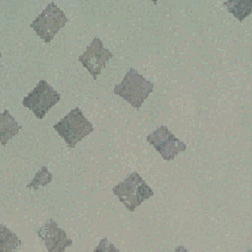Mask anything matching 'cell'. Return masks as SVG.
<instances>
[{"label": "cell", "instance_id": "5", "mask_svg": "<svg viewBox=\"0 0 252 252\" xmlns=\"http://www.w3.org/2000/svg\"><path fill=\"white\" fill-rule=\"evenodd\" d=\"M60 100V94L45 80H40L34 89L23 99V105L33 112L38 119L44 118L45 114Z\"/></svg>", "mask_w": 252, "mask_h": 252}, {"label": "cell", "instance_id": "7", "mask_svg": "<svg viewBox=\"0 0 252 252\" xmlns=\"http://www.w3.org/2000/svg\"><path fill=\"white\" fill-rule=\"evenodd\" d=\"M112 53L103 47L102 41L98 37H94L87 50L79 56V61L89 71L94 80L100 74L106 62L112 57Z\"/></svg>", "mask_w": 252, "mask_h": 252}, {"label": "cell", "instance_id": "12", "mask_svg": "<svg viewBox=\"0 0 252 252\" xmlns=\"http://www.w3.org/2000/svg\"><path fill=\"white\" fill-rule=\"evenodd\" d=\"M52 181V174L47 170V167L43 165L40 171L36 172L33 179L28 184V188L37 189L39 186H46Z\"/></svg>", "mask_w": 252, "mask_h": 252}, {"label": "cell", "instance_id": "3", "mask_svg": "<svg viewBox=\"0 0 252 252\" xmlns=\"http://www.w3.org/2000/svg\"><path fill=\"white\" fill-rule=\"evenodd\" d=\"M54 130L71 149L75 148L86 136L94 131L93 124L83 115L79 107L72 109L60 121L53 125Z\"/></svg>", "mask_w": 252, "mask_h": 252}, {"label": "cell", "instance_id": "4", "mask_svg": "<svg viewBox=\"0 0 252 252\" xmlns=\"http://www.w3.org/2000/svg\"><path fill=\"white\" fill-rule=\"evenodd\" d=\"M67 22L68 19L64 12L55 3L51 2L32 21L31 28L44 42L48 43Z\"/></svg>", "mask_w": 252, "mask_h": 252}, {"label": "cell", "instance_id": "10", "mask_svg": "<svg viewBox=\"0 0 252 252\" xmlns=\"http://www.w3.org/2000/svg\"><path fill=\"white\" fill-rule=\"evenodd\" d=\"M223 4L226 6L227 11L230 12L235 18L242 22L252 12V1L251 0H239V1H225Z\"/></svg>", "mask_w": 252, "mask_h": 252}, {"label": "cell", "instance_id": "1", "mask_svg": "<svg viewBox=\"0 0 252 252\" xmlns=\"http://www.w3.org/2000/svg\"><path fill=\"white\" fill-rule=\"evenodd\" d=\"M112 192L131 213L145 200L154 196L153 189L137 172L131 173L123 181L115 185L112 188Z\"/></svg>", "mask_w": 252, "mask_h": 252}, {"label": "cell", "instance_id": "11", "mask_svg": "<svg viewBox=\"0 0 252 252\" xmlns=\"http://www.w3.org/2000/svg\"><path fill=\"white\" fill-rule=\"evenodd\" d=\"M21 240L9 228L0 225V251H12L17 249Z\"/></svg>", "mask_w": 252, "mask_h": 252}, {"label": "cell", "instance_id": "9", "mask_svg": "<svg viewBox=\"0 0 252 252\" xmlns=\"http://www.w3.org/2000/svg\"><path fill=\"white\" fill-rule=\"evenodd\" d=\"M22 128L15 120V118L10 114L8 110H4L0 114V137L1 144L4 146L6 143L18 134L19 130Z\"/></svg>", "mask_w": 252, "mask_h": 252}, {"label": "cell", "instance_id": "6", "mask_svg": "<svg viewBox=\"0 0 252 252\" xmlns=\"http://www.w3.org/2000/svg\"><path fill=\"white\" fill-rule=\"evenodd\" d=\"M147 141L155 147L165 160L173 159L176 155L186 150L184 142L176 138L166 126H160L147 136Z\"/></svg>", "mask_w": 252, "mask_h": 252}, {"label": "cell", "instance_id": "2", "mask_svg": "<svg viewBox=\"0 0 252 252\" xmlns=\"http://www.w3.org/2000/svg\"><path fill=\"white\" fill-rule=\"evenodd\" d=\"M153 90L154 84L145 79L135 69L131 68L121 83L114 87V94L124 98L132 106L140 108Z\"/></svg>", "mask_w": 252, "mask_h": 252}, {"label": "cell", "instance_id": "8", "mask_svg": "<svg viewBox=\"0 0 252 252\" xmlns=\"http://www.w3.org/2000/svg\"><path fill=\"white\" fill-rule=\"evenodd\" d=\"M37 235L45 242L48 252H62L73 243L72 240L67 237L66 232L61 229L52 219H49L37 229Z\"/></svg>", "mask_w": 252, "mask_h": 252}]
</instances>
